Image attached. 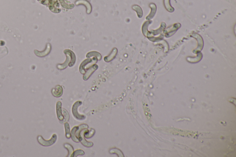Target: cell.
Masks as SVG:
<instances>
[{"label":"cell","instance_id":"6da1fadb","mask_svg":"<svg viewBox=\"0 0 236 157\" xmlns=\"http://www.w3.org/2000/svg\"><path fill=\"white\" fill-rule=\"evenodd\" d=\"M57 137L56 134L53 135L52 137L50 140H45L41 136H38V141L41 145L44 146H49L53 145L57 140Z\"/></svg>","mask_w":236,"mask_h":157},{"label":"cell","instance_id":"7a4b0ae2","mask_svg":"<svg viewBox=\"0 0 236 157\" xmlns=\"http://www.w3.org/2000/svg\"><path fill=\"white\" fill-rule=\"evenodd\" d=\"M82 104V102L81 101H76V102L74 103V104L73 106V107H72V112L73 114V116H74L75 118H76L77 120H84L86 118V117L84 115L80 114L78 112V107H79L80 105H81Z\"/></svg>","mask_w":236,"mask_h":157},{"label":"cell","instance_id":"3957f363","mask_svg":"<svg viewBox=\"0 0 236 157\" xmlns=\"http://www.w3.org/2000/svg\"><path fill=\"white\" fill-rule=\"evenodd\" d=\"M73 53V52L71 50H68V49L65 50L64 53L66 54V56H67V59H66V61L63 64H62L61 65L59 64V65H58L57 67L59 69L63 70L67 67V66L69 65L70 62L71 61V59H70V58H71Z\"/></svg>","mask_w":236,"mask_h":157},{"label":"cell","instance_id":"277c9868","mask_svg":"<svg viewBox=\"0 0 236 157\" xmlns=\"http://www.w3.org/2000/svg\"><path fill=\"white\" fill-rule=\"evenodd\" d=\"M87 129H84L80 132L78 139L79 140V141H80L81 143L83 146H84L85 147H90L93 146V143L92 142L87 141L84 139V133Z\"/></svg>","mask_w":236,"mask_h":157},{"label":"cell","instance_id":"5b68a950","mask_svg":"<svg viewBox=\"0 0 236 157\" xmlns=\"http://www.w3.org/2000/svg\"><path fill=\"white\" fill-rule=\"evenodd\" d=\"M96 60H98L97 58L94 57V58H88V59L84 60V61L82 63L79 67V71L80 72V73L82 74H84L86 72L85 70V66L89 63H90Z\"/></svg>","mask_w":236,"mask_h":157},{"label":"cell","instance_id":"8992f818","mask_svg":"<svg viewBox=\"0 0 236 157\" xmlns=\"http://www.w3.org/2000/svg\"><path fill=\"white\" fill-rule=\"evenodd\" d=\"M75 4L77 6L81 5V4L84 5L86 8L87 13L88 14L91 13V11H92V7L89 1L86 0H77V1L75 2Z\"/></svg>","mask_w":236,"mask_h":157},{"label":"cell","instance_id":"52a82bcc","mask_svg":"<svg viewBox=\"0 0 236 157\" xmlns=\"http://www.w3.org/2000/svg\"><path fill=\"white\" fill-rule=\"evenodd\" d=\"M98 65H93L90 68L87 70V71L85 72V73L84 74V76L83 77V79L84 80L86 81L89 79V78L90 77V76L92 74V73L95 72L96 70L98 69Z\"/></svg>","mask_w":236,"mask_h":157},{"label":"cell","instance_id":"ba28073f","mask_svg":"<svg viewBox=\"0 0 236 157\" xmlns=\"http://www.w3.org/2000/svg\"><path fill=\"white\" fill-rule=\"evenodd\" d=\"M62 103L61 101H58L56 104V113H57V116L58 120L60 122H61L63 120L64 117L62 114V108H61Z\"/></svg>","mask_w":236,"mask_h":157},{"label":"cell","instance_id":"9c48e42d","mask_svg":"<svg viewBox=\"0 0 236 157\" xmlns=\"http://www.w3.org/2000/svg\"><path fill=\"white\" fill-rule=\"evenodd\" d=\"M180 26H181V25L179 24H174L172 27L168 28V29H170V30L167 29L165 31V33H167V34H165V37L169 35V34H171V35H173V34L175 33L178 30V29L180 28ZM167 37H168V36H167Z\"/></svg>","mask_w":236,"mask_h":157},{"label":"cell","instance_id":"30bf717a","mask_svg":"<svg viewBox=\"0 0 236 157\" xmlns=\"http://www.w3.org/2000/svg\"><path fill=\"white\" fill-rule=\"evenodd\" d=\"M63 90L62 87L60 85L56 86L55 89H53L52 90V93L53 95L56 97H59L61 96L63 94Z\"/></svg>","mask_w":236,"mask_h":157},{"label":"cell","instance_id":"8fae6325","mask_svg":"<svg viewBox=\"0 0 236 157\" xmlns=\"http://www.w3.org/2000/svg\"><path fill=\"white\" fill-rule=\"evenodd\" d=\"M150 7L151 8V12L150 14L146 17V20H147L152 19L155 16L156 12V6L155 4L153 3L150 4Z\"/></svg>","mask_w":236,"mask_h":157},{"label":"cell","instance_id":"7c38bea8","mask_svg":"<svg viewBox=\"0 0 236 157\" xmlns=\"http://www.w3.org/2000/svg\"><path fill=\"white\" fill-rule=\"evenodd\" d=\"M117 49L115 48L113 50H112L111 54H110L108 56L105 57L104 58V60L105 61L107 62H109L110 61H112V60L115 57L116 55H117Z\"/></svg>","mask_w":236,"mask_h":157},{"label":"cell","instance_id":"4fadbf2b","mask_svg":"<svg viewBox=\"0 0 236 157\" xmlns=\"http://www.w3.org/2000/svg\"><path fill=\"white\" fill-rule=\"evenodd\" d=\"M132 8L134 11L136 12V14L138 15V17L139 18H141L142 17V15H143V12H142L141 7L139 6L138 5H133L132 7Z\"/></svg>","mask_w":236,"mask_h":157},{"label":"cell","instance_id":"5bb4252c","mask_svg":"<svg viewBox=\"0 0 236 157\" xmlns=\"http://www.w3.org/2000/svg\"><path fill=\"white\" fill-rule=\"evenodd\" d=\"M170 1V0H164V5L167 11L169 12H172L174 11V9L171 6Z\"/></svg>","mask_w":236,"mask_h":157},{"label":"cell","instance_id":"9a60e30c","mask_svg":"<svg viewBox=\"0 0 236 157\" xmlns=\"http://www.w3.org/2000/svg\"><path fill=\"white\" fill-rule=\"evenodd\" d=\"M78 129V126L74 127L73 128L71 132V137L72 138V140L76 143H79V140L77 138L75 135V132Z\"/></svg>","mask_w":236,"mask_h":157},{"label":"cell","instance_id":"2e32d148","mask_svg":"<svg viewBox=\"0 0 236 157\" xmlns=\"http://www.w3.org/2000/svg\"><path fill=\"white\" fill-rule=\"evenodd\" d=\"M92 56H94V57H96L97 58L98 60H101V55L100 53H99L98 52H91L89 53L86 55V57L88 58L91 57H92Z\"/></svg>","mask_w":236,"mask_h":157},{"label":"cell","instance_id":"e0dca14e","mask_svg":"<svg viewBox=\"0 0 236 157\" xmlns=\"http://www.w3.org/2000/svg\"><path fill=\"white\" fill-rule=\"evenodd\" d=\"M62 112L63 115L64 117L63 120L61 122H60L61 123H63L67 122L69 120V114L67 110L65 109H62Z\"/></svg>","mask_w":236,"mask_h":157},{"label":"cell","instance_id":"ac0fdd59","mask_svg":"<svg viewBox=\"0 0 236 157\" xmlns=\"http://www.w3.org/2000/svg\"><path fill=\"white\" fill-rule=\"evenodd\" d=\"M95 133V130L93 129H91L90 131H89V130L87 129L85 131V132L84 133V138H87V139L90 138L92 137L94 135Z\"/></svg>","mask_w":236,"mask_h":157},{"label":"cell","instance_id":"d6986e66","mask_svg":"<svg viewBox=\"0 0 236 157\" xmlns=\"http://www.w3.org/2000/svg\"><path fill=\"white\" fill-rule=\"evenodd\" d=\"M65 129L66 132V137L69 139L71 137V132L70 129L69 124L67 122L64 123Z\"/></svg>","mask_w":236,"mask_h":157},{"label":"cell","instance_id":"ffe728a7","mask_svg":"<svg viewBox=\"0 0 236 157\" xmlns=\"http://www.w3.org/2000/svg\"><path fill=\"white\" fill-rule=\"evenodd\" d=\"M165 27H166V24H165V23H162V24H161V27H160L159 29L156 30H155V31L152 30L151 32H152L153 34L154 35H158L159 33L162 32L164 30Z\"/></svg>","mask_w":236,"mask_h":157},{"label":"cell","instance_id":"44dd1931","mask_svg":"<svg viewBox=\"0 0 236 157\" xmlns=\"http://www.w3.org/2000/svg\"><path fill=\"white\" fill-rule=\"evenodd\" d=\"M64 146L66 149H67L68 151V155L67 157H71L74 152V149L73 147L71 144L69 143L65 144Z\"/></svg>","mask_w":236,"mask_h":157},{"label":"cell","instance_id":"7402d4cb","mask_svg":"<svg viewBox=\"0 0 236 157\" xmlns=\"http://www.w3.org/2000/svg\"><path fill=\"white\" fill-rule=\"evenodd\" d=\"M109 152L111 154H115L118 155V157H124V155L121 150L116 148L111 149L109 150Z\"/></svg>","mask_w":236,"mask_h":157},{"label":"cell","instance_id":"603a6c76","mask_svg":"<svg viewBox=\"0 0 236 157\" xmlns=\"http://www.w3.org/2000/svg\"><path fill=\"white\" fill-rule=\"evenodd\" d=\"M60 1L61 6L65 9H72L74 7V4H68L66 3L65 0H60Z\"/></svg>","mask_w":236,"mask_h":157},{"label":"cell","instance_id":"cb8c5ba5","mask_svg":"<svg viewBox=\"0 0 236 157\" xmlns=\"http://www.w3.org/2000/svg\"><path fill=\"white\" fill-rule=\"evenodd\" d=\"M84 151L81 149H78L74 151L71 157H76L79 155H84Z\"/></svg>","mask_w":236,"mask_h":157}]
</instances>
